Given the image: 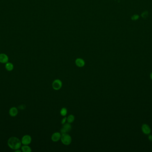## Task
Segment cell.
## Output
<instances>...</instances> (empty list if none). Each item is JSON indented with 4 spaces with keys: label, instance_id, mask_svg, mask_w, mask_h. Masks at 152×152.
Segmentation results:
<instances>
[{
    "label": "cell",
    "instance_id": "1",
    "mask_svg": "<svg viewBox=\"0 0 152 152\" xmlns=\"http://www.w3.org/2000/svg\"><path fill=\"white\" fill-rule=\"evenodd\" d=\"M7 144L9 147L14 150L20 149L22 146L21 140L15 137H10L8 140Z\"/></svg>",
    "mask_w": 152,
    "mask_h": 152
},
{
    "label": "cell",
    "instance_id": "2",
    "mask_svg": "<svg viewBox=\"0 0 152 152\" xmlns=\"http://www.w3.org/2000/svg\"><path fill=\"white\" fill-rule=\"evenodd\" d=\"M61 140L63 144L65 145H69L72 142V138L71 136L67 133L62 134L61 137Z\"/></svg>",
    "mask_w": 152,
    "mask_h": 152
},
{
    "label": "cell",
    "instance_id": "3",
    "mask_svg": "<svg viewBox=\"0 0 152 152\" xmlns=\"http://www.w3.org/2000/svg\"><path fill=\"white\" fill-rule=\"evenodd\" d=\"M22 144L23 145H29L31 143L32 138L29 135H24L21 140Z\"/></svg>",
    "mask_w": 152,
    "mask_h": 152
},
{
    "label": "cell",
    "instance_id": "4",
    "mask_svg": "<svg viewBox=\"0 0 152 152\" xmlns=\"http://www.w3.org/2000/svg\"><path fill=\"white\" fill-rule=\"evenodd\" d=\"M71 129L72 126L70 123H68L66 124H64L61 129V133L62 134L67 133L71 131Z\"/></svg>",
    "mask_w": 152,
    "mask_h": 152
},
{
    "label": "cell",
    "instance_id": "5",
    "mask_svg": "<svg viewBox=\"0 0 152 152\" xmlns=\"http://www.w3.org/2000/svg\"><path fill=\"white\" fill-rule=\"evenodd\" d=\"M62 83L60 79H56L52 83V88L56 90H58L62 88Z\"/></svg>",
    "mask_w": 152,
    "mask_h": 152
},
{
    "label": "cell",
    "instance_id": "6",
    "mask_svg": "<svg viewBox=\"0 0 152 152\" xmlns=\"http://www.w3.org/2000/svg\"><path fill=\"white\" fill-rule=\"evenodd\" d=\"M9 57L7 55L4 53L0 54V63L5 64L9 61Z\"/></svg>",
    "mask_w": 152,
    "mask_h": 152
},
{
    "label": "cell",
    "instance_id": "7",
    "mask_svg": "<svg viewBox=\"0 0 152 152\" xmlns=\"http://www.w3.org/2000/svg\"><path fill=\"white\" fill-rule=\"evenodd\" d=\"M143 133L146 135H149L151 133V129L150 126L147 124H143L141 127Z\"/></svg>",
    "mask_w": 152,
    "mask_h": 152
},
{
    "label": "cell",
    "instance_id": "8",
    "mask_svg": "<svg viewBox=\"0 0 152 152\" xmlns=\"http://www.w3.org/2000/svg\"><path fill=\"white\" fill-rule=\"evenodd\" d=\"M9 113L11 117H16L18 113V110L16 107H12L9 110Z\"/></svg>",
    "mask_w": 152,
    "mask_h": 152
},
{
    "label": "cell",
    "instance_id": "9",
    "mask_svg": "<svg viewBox=\"0 0 152 152\" xmlns=\"http://www.w3.org/2000/svg\"><path fill=\"white\" fill-rule=\"evenodd\" d=\"M61 137L62 135L61 133L58 132H56L52 134L51 137V139L53 142H57L61 139Z\"/></svg>",
    "mask_w": 152,
    "mask_h": 152
},
{
    "label": "cell",
    "instance_id": "10",
    "mask_svg": "<svg viewBox=\"0 0 152 152\" xmlns=\"http://www.w3.org/2000/svg\"><path fill=\"white\" fill-rule=\"evenodd\" d=\"M76 65L79 67H82L85 66V62L83 59L81 58H78L75 61Z\"/></svg>",
    "mask_w": 152,
    "mask_h": 152
},
{
    "label": "cell",
    "instance_id": "11",
    "mask_svg": "<svg viewBox=\"0 0 152 152\" xmlns=\"http://www.w3.org/2000/svg\"><path fill=\"white\" fill-rule=\"evenodd\" d=\"M5 69L8 71H11L14 69V65L11 62H8L5 65Z\"/></svg>",
    "mask_w": 152,
    "mask_h": 152
},
{
    "label": "cell",
    "instance_id": "12",
    "mask_svg": "<svg viewBox=\"0 0 152 152\" xmlns=\"http://www.w3.org/2000/svg\"><path fill=\"white\" fill-rule=\"evenodd\" d=\"M22 151L23 152H31L32 151L31 148L28 145H23L21 147Z\"/></svg>",
    "mask_w": 152,
    "mask_h": 152
},
{
    "label": "cell",
    "instance_id": "13",
    "mask_svg": "<svg viewBox=\"0 0 152 152\" xmlns=\"http://www.w3.org/2000/svg\"><path fill=\"white\" fill-rule=\"evenodd\" d=\"M75 120V117L73 115H70L69 117L67 118V121L69 123H71L74 122Z\"/></svg>",
    "mask_w": 152,
    "mask_h": 152
},
{
    "label": "cell",
    "instance_id": "14",
    "mask_svg": "<svg viewBox=\"0 0 152 152\" xmlns=\"http://www.w3.org/2000/svg\"><path fill=\"white\" fill-rule=\"evenodd\" d=\"M67 113V110L66 108L63 107L62 108V109L60 111V114L62 115V116L64 117L65 116Z\"/></svg>",
    "mask_w": 152,
    "mask_h": 152
},
{
    "label": "cell",
    "instance_id": "15",
    "mask_svg": "<svg viewBox=\"0 0 152 152\" xmlns=\"http://www.w3.org/2000/svg\"><path fill=\"white\" fill-rule=\"evenodd\" d=\"M149 13L147 11H145L144 12H143L141 14V17H142L143 18H146L148 16Z\"/></svg>",
    "mask_w": 152,
    "mask_h": 152
},
{
    "label": "cell",
    "instance_id": "16",
    "mask_svg": "<svg viewBox=\"0 0 152 152\" xmlns=\"http://www.w3.org/2000/svg\"><path fill=\"white\" fill-rule=\"evenodd\" d=\"M139 15H138V14H135V15H133V16L131 17V19L132 20L135 21L139 19Z\"/></svg>",
    "mask_w": 152,
    "mask_h": 152
},
{
    "label": "cell",
    "instance_id": "17",
    "mask_svg": "<svg viewBox=\"0 0 152 152\" xmlns=\"http://www.w3.org/2000/svg\"><path fill=\"white\" fill-rule=\"evenodd\" d=\"M67 121V118L65 117H64V118H63V119H62V122H61V123H62V124H64L65 123V122Z\"/></svg>",
    "mask_w": 152,
    "mask_h": 152
},
{
    "label": "cell",
    "instance_id": "18",
    "mask_svg": "<svg viewBox=\"0 0 152 152\" xmlns=\"http://www.w3.org/2000/svg\"><path fill=\"white\" fill-rule=\"evenodd\" d=\"M148 139H149V140L150 141H152V135H150L149 136V137H148Z\"/></svg>",
    "mask_w": 152,
    "mask_h": 152
},
{
    "label": "cell",
    "instance_id": "19",
    "mask_svg": "<svg viewBox=\"0 0 152 152\" xmlns=\"http://www.w3.org/2000/svg\"><path fill=\"white\" fill-rule=\"evenodd\" d=\"M14 151L15 152H21L22 150L18 149V150H14Z\"/></svg>",
    "mask_w": 152,
    "mask_h": 152
},
{
    "label": "cell",
    "instance_id": "20",
    "mask_svg": "<svg viewBox=\"0 0 152 152\" xmlns=\"http://www.w3.org/2000/svg\"><path fill=\"white\" fill-rule=\"evenodd\" d=\"M150 78H151V79L152 80V72L150 74Z\"/></svg>",
    "mask_w": 152,
    "mask_h": 152
}]
</instances>
